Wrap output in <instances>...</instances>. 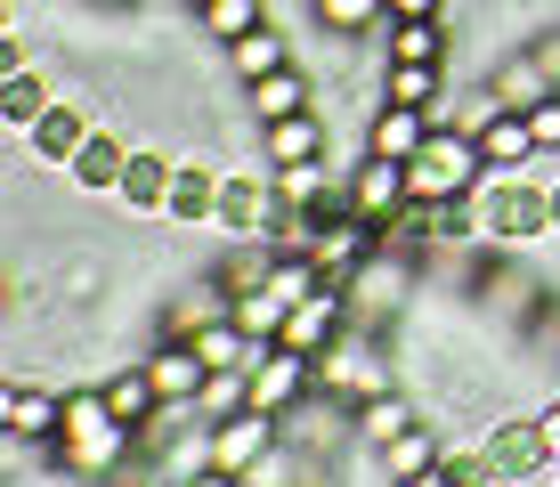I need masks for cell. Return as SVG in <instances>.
Here are the masks:
<instances>
[{
	"mask_svg": "<svg viewBox=\"0 0 560 487\" xmlns=\"http://www.w3.org/2000/svg\"><path fill=\"white\" fill-rule=\"evenodd\" d=\"M49 463L57 479H90V487H114L139 463V431H130L122 415L106 406V390H66V431L49 439Z\"/></svg>",
	"mask_w": 560,
	"mask_h": 487,
	"instance_id": "obj_1",
	"label": "cell"
},
{
	"mask_svg": "<svg viewBox=\"0 0 560 487\" xmlns=\"http://www.w3.org/2000/svg\"><path fill=\"white\" fill-rule=\"evenodd\" d=\"M463 211H471V236L495 244V252H520V244L560 236V228H552V187L528 179V171H488V179L463 195Z\"/></svg>",
	"mask_w": 560,
	"mask_h": 487,
	"instance_id": "obj_2",
	"label": "cell"
},
{
	"mask_svg": "<svg viewBox=\"0 0 560 487\" xmlns=\"http://www.w3.org/2000/svg\"><path fill=\"white\" fill-rule=\"evenodd\" d=\"M317 390L325 398H374V390H390V325H365L350 317V334L317 358Z\"/></svg>",
	"mask_w": 560,
	"mask_h": 487,
	"instance_id": "obj_3",
	"label": "cell"
},
{
	"mask_svg": "<svg viewBox=\"0 0 560 487\" xmlns=\"http://www.w3.org/2000/svg\"><path fill=\"white\" fill-rule=\"evenodd\" d=\"M479 179H488V154H479V139H471V130H439V123H431L422 154L407 163V187L422 195V204H463Z\"/></svg>",
	"mask_w": 560,
	"mask_h": 487,
	"instance_id": "obj_4",
	"label": "cell"
},
{
	"mask_svg": "<svg viewBox=\"0 0 560 487\" xmlns=\"http://www.w3.org/2000/svg\"><path fill=\"white\" fill-rule=\"evenodd\" d=\"M317 398V358H301V349H284V341H268L260 349V366H253V406H268V415H293V406Z\"/></svg>",
	"mask_w": 560,
	"mask_h": 487,
	"instance_id": "obj_5",
	"label": "cell"
},
{
	"mask_svg": "<svg viewBox=\"0 0 560 487\" xmlns=\"http://www.w3.org/2000/svg\"><path fill=\"white\" fill-rule=\"evenodd\" d=\"M479 447H488V463H495L512 487H528L536 472H552V447H545V431H536V406H528V415H495Z\"/></svg>",
	"mask_w": 560,
	"mask_h": 487,
	"instance_id": "obj_6",
	"label": "cell"
},
{
	"mask_svg": "<svg viewBox=\"0 0 560 487\" xmlns=\"http://www.w3.org/2000/svg\"><path fill=\"white\" fill-rule=\"evenodd\" d=\"M415 422H422V398L390 382V390H374V398H358V406H350V447H358V455H382V447L407 439Z\"/></svg>",
	"mask_w": 560,
	"mask_h": 487,
	"instance_id": "obj_7",
	"label": "cell"
},
{
	"mask_svg": "<svg viewBox=\"0 0 560 487\" xmlns=\"http://www.w3.org/2000/svg\"><path fill=\"white\" fill-rule=\"evenodd\" d=\"M0 422H9L16 447H49L57 431H66V390H49V382H9V390H0Z\"/></svg>",
	"mask_w": 560,
	"mask_h": 487,
	"instance_id": "obj_8",
	"label": "cell"
},
{
	"mask_svg": "<svg viewBox=\"0 0 560 487\" xmlns=\"http://www.w3.org/2000/svg\"><path fill=\"white\" fill-rule=\"evenodd\" d=\"M277 439H284V422L268 415V406H236L228 422H211V463L244 479V472H253V463H260V455H268Z\"/></svg>",
	"mask_w": 560,
	"mask_h": 487,
	"instance_id": "obj_9",
	"label": "cell"
},
{
	"mask_svg": "<svg viewBox=\"0 0 560 487\" xmlns=\"http://www.w3.org/2000/svg\"><path fill=\"white\" fill-rule=\"evenodd\" d=\"M90 130H98V123H90V106H82V97H57V106L42 114V123L25 130V163H42V171H66L73 154L90 147Z\"/></svg>",
	"mask_w": 560,
	"mask_h": 487,
	"instance_id": "obj_10",
	"label": "cell"
},
{
	"mask_svg": "<svg viewBox=\"0 0 560 487\" xmlns=\"http://www.w3.org/2000/svg\"><path fill=\"white\" fill-rule=\"evenodd\" d=\"M447 447H455V431H447V422H431V415H422L407 439H390V447L374 455V472L390 479V487H415V479H431L439 463H447Z\"/></svg>",
	"mask_w": 560,
	"mask_h": 487,
	"instance_id": "obj_11",
	"label": "cell"
},
{
	"mask_svg": "<svg viewBox=\"0 0 560 487\" xmlns=\"http://www.w3.org/2000/svg\"><path fill=\"white\" fill-rule=\"evenodd\" d=\"M147 374H154V398H163V406H196V398H203V382H211V366H203V349H196V341L163 334V341L147 349Z\"/></svg>",
	"mask_w": 560,
	"mask_h": 487,
	"instance_id": "obj_12",
	"label": "cell"
},
{
	"mask_svg": "<svg viewBox=\"0 0 560 487\" xmlns=\"http://www.w3.org/2000/svg\"><path fill=\"white\" fill-rule=\"evenodd\" d=\"M422 139H431V114L422 106H365V130H358V154H390V163H415Z\"/></svg>",
	"mask_w": 560,
	"mask_h": 487,
	"instance_id": "obj_13",
	"label": "cell"
},
{
	"mask_svg": "<svg viewBox=\"0 0 560 487\" xmlns=\"http://www.w3.org/2000/svg\"><path fill=\"white\" fill-rule=\"evenodd\" d=\"M407 195H415L407 187V163H390V154H358V163H350V211L365 228H382Z\"/></svg>",
	"mask_w": 560,
	"mask_h": 487,
	"instance_id": "obj_14",
	"label": "cell"
},
{
	"mask_svg": "<svg viewBox=\"0 0 560 487\" xmlns=\"http://www.w3.org/2000/svg\"><path fill=\"white\" fill-rule=\"evenodd\" d=\"M220 187H228V163H211V154H179V179H171V211H163V220L211 228V220H220Z\"/></svg>",
	"mask_w": 560,
	"mask_h": 487,
	"instance_id": "obj_15",
	"label": "cell"
},
{
	"mask_svg": "<svg viewBox=\"0 0 560 487\" xmlns=\"http://www.w3.org/2000/svg\"><path fill=\"white\" fill-rule=\"evenodd\" d=\"M308 106H317V82H308L301 66L244 82V123H253V130H268V123H293V114H308Z\"/></svg>",
	"mask_w": 560,
	"mask_h": 487,
	"instance_id": "obj_16",
	"label": "cell"
},
{
	"mask_svg": "<svg viewBox=\"0 0 560 487\" xmlns=\"http://www.w3.org/2000/svg\"><path fill=\"white\" fill-rule=\"evenodd\" d=\"M130 147L122 130H90V147L66 163V187H82V195H122V171H130Z\"/></svg>",
	"mask_w": 560,
	"mask_h": 487,
	"instance_id": "obj_17",
	"label": "cell"
},
{
	"mask_svg": "<svg viewBox=\"0 0 560 487\" xmlns=\"http://www.w3.org/2000/svg\"><path fill=\"white\" fill-rule=\"evenodd\" d=\"M171 179H179V154L139 147V154H130V171H122V195H114V204H122V211H147V220H163V211H171Z\"/></svg>",
	"mask_w": 560,
	"mask_h": 487,
	"instance_id": "obj_18",
	"label": "cell"
},
{
	"mask_svg": "<svg viewBox=\"0 0 560 487\" xmlns=\"http://www.w3.org/2000/svg\"><path fill=\"white\" fill-rule=\"evenodd\" d=\"M260 154H268V163H325V154H334V123H325V106L293 114V123H268L260 130Z\"/></svg>",
	"mask_w": 560,
	"mask_h": 487,
	"instance_id": "obj_19",
	"label": "cell"
},
{
	"mask_svg": "<svg viewBox=\"0 0 560 487\" xmlns=\"http://www.w3.org/2000/svg\"><path fill=\"white\" fill-rule=\"evenodd\" d=\"M374 42H382V57H390V66H455L447 16H431V25H407V16H390Z\"/></svg>",
	"mask_w": 560,
	"mask_h": 487,
	"instance_id": "obj_20",
	"label": "cell"
},
{
	"mask_svg": "<svg viewBox=\"0 0 560 487\" xmlns=\"http://www.w3.org/2000/svg\"><path fill=\"white\" fill-rule=\"evenodd\" d=\"M471 139H479V154H488V171H536V163H545V154H536L528 114H512V106H504V114H488Z\"/></svg>",
	"mask_w": 560,
	"mask_h": 487,
	"instance_id": "obj_21",
	"label": "cell"
},
{
	"mask_svg": "<svg viewBox=\"0 0 560 487\" xmlns=\"http://www.w3.org/2000/svg\"><path fill=\"white\" fill-rule=\"evenodd\" d=\"M488 90H495V97H504V106H512V114H528V106H536V97H552V73H545V57H536L528 42H520L512 57H495V66H488Z\"/></svg>",
	"mask_w": 560,
	"mask_h": 487,
	"instance_id": "obj_22",
	"label": "cell"
},
{
	"mask_svg": "<svg viewBox=\"0 0 560 487\" xmlns=\"http://www.w3.org/2000/svg\"><path fill=\"white\" fill-rule=\"evenodd\" d=\"M57 97H66V90H57V82H49V73H33V66H16V73H0V123H9V130H16V139H25V130H33V123H42V114L57 106Z\"/></svg>",
	"mask_w": 560,
	"mask_h": 487,
	"instance_id": "obj_23",
	"label": "cell"
},
{
	"mask_svg": "<svg viewBox=\"0 0 560 487\" xmlns=\"http://www.w3.org/2000/svg\"><path fill=\"white\" fill-rule=\"evenodd\" d=\"M308 16L325 42H374L390 25V0H308Z\"/></svg>",
	"mask_w": 560,
	"mask_h": 487,
	"instance_id": "obj_24",
	"label": "cell"
},
{
	"mask_svg": "<svg viewBox=\"0 0 560 487\" xmlns=\"http://www.w3.org/2000/svg\"><path fill=\"white\" fill-rule=\"evenodd\" d=\"M374 97H390V106H422V114H431L439 97H447V66H390V57H382V66H374Z\"/></svg>",
	"mask_w": 560,
	"mask_h": 487,
	"instance_id": "obj_25",
	"label": "cell"
},
{
	"mask_svg": "<svg viewBox=\"0 0 560 487\" xmlns=\"http://www.w3.org/2000/svg\"><path fill=\"white\" fill-rule=\"evenodd\" d=\"M106 390V406L130 422V431H147L154 415H163V398H154V374H147V358H130V366H114V374L98 382Z\"/></svg>",
	"mask_w": 560,
	"mask_h": 487,
	"instance_id": "obj_26",
	"label": "cell"
},
{
	"mask_svg": "<svg viewBox=\"0 0 560 487\" xmlns=\"http://www.w3.org/2000/svg\"><path fill=\"white\" fill-rule=\"evenodd\" d=\"M293 66V42H284L277 25H260V33H244V42H228V73L236 82H260V73H284Z\"/></svg>",
	"mask_w": 560,
	"mask_h": 487,
	"instance_id": "obj_27",
	"label": "cell"
},
{
	"mask_svg": "<svg viewBox=\"0 0 560 487\" xmlns=\"http://www.w3.org/2000/svg\"><path fill=\"white\" fill-rule=\"evenodd\" d=\"M268 25V0H211V9H196V33L203 42H244V33H260Z\"/></svg>",
	"mask_w": 560,
	"mask_h": 487,
	"instance_id": "obj_28",
	"label": "cell"
},
{
	"mask_svg": "<svg viewBox=\"0 0 560 487\" xmlns=\"http://www.w3.org/2000/svg\"><path fill=\"white\" fill-rule=\"evenodd\" d=\"M236 406H253V374H211L203 398H196V415H203V422H228Z\"/></svg>",
	"mask_w": 560,
	"mask_h": 487,
	"instance_id": "obj_29",
	"label": "cell"
},
{
	"mask_svg": "<svg viewBox=\"0 0 560 487\" xmlns=\"http://www.w3.org/2000/svg\"><path fill=\"white\" fill-rule=\"evenodd\" d=\"M528 130H536V154L552 163V154H560V90H552V97H536V106H528Z\"/></svg>",
	"mask_w": 560,
	"mask_h": 487,
	"instance_id": "obj_30",
	"label": "cell"
},
{
	"mask_svg": "<svg viewBox=\"0 0 560 487\" xmlns=\"http://www.w3.org/2000/svg\"><path fill=\"white\" fill-rule=\"evenodd\" d=\"M536 431H545V447H552V472H560V390L545 406H536Z\"/></svg>",
	"mask_w": 560,
	"mask_h": 487,
	"instance_id": "obj_31",
	"label": "cell"
},
{
	"mask_svg": "<svg viewBox=\"0 0 560 487\" xmlns=\"http://www.w3.org/2000/svg\"><path fill=\"white\" fill-rule=\"evenodd\" d=\"M390 16H407V25H431V16H447V0H390Z\"/></svg>",
	"mask_w": 560,
	"mask_h": 487,
	"instance_id": "obj_32",
	"label": "cell"
},
{
	"mask_svg": "<svg viewBox=\"0 0 560 487\" xmlns=\"http://www.w3.org/2000/svg\"><path fill=\"white\" fill-rule=\"evenodd\" d=\"M528 49L545 57V73H552V90H560V33H528Z\"/></svg>",
	"mask_w": 560,
	"mask_h": 487,
	"instance_id": "obj_33",
	"label": "cell"
},
{
	"mask_svg": "<svg viewBox=\"0 0 560 487\" xmlns=\"http://www.w3.org/2000/svg\"><path fill=\"white\" fill-rule=\"evenodd\" d=\"M545 187H552V228H560V179H545Z\"/></svg>",
	"mask_w": 560,
	"mask_h": 487,
	"instance_id": "obj_34",
	"label": "cell"
},
{
	"mask_svg": "<svg viewBox=\"0 0 560 487\" xmlns=\"http://www.w3.org/2000/svg\"><path fill=\"white\" fill-rule=\"evenodd\" d=\"M171 9H187V16H196V9H211V0H171Z\"/></svg>",
	"mask_w": 560,
	"mask_h": 487,
	"instance_id": "obj_35",
	"label": "cell"
}]
</instances>
